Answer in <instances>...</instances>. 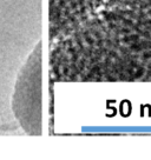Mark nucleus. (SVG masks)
I'll use <instances>...</instances> for the list:
<instances>
[{"mask_svg": "<svg viewBox=\"0 0 151 160\" xmlns=\"http://www.w3.org/2000/svg\"><path fill=\"white\" fill-rule=\"evenodd\" d=\"M50 75L55 82L151 81V15L101 7L51 44Z\"/></svg>", "mask_w": 151, "mask_h": 160, "instance_id": "nucleus-1", "label": "nucleus"}, {"mask_svg": "<svg viewBox=\"0 0 151 160\" xmlns=\"http://www.w3.org/2000/svg\"><path fill=\"white\" fill-rule=\"evenodd\" d=\"M102 7L128 8L151 15V0H104Z\"/></svg>", "mask_w": 151, "mask_h": 160, "instance_id": "nucleus-4", "label": "nucleus"}, {"mask_svg": "<svg viewBox=\"0 0 151 160\" xmlns=\"http://www.w3.org/2000/svg\"><path fill=\"white\" fill-rule=\"evenodd\" d=\"M41 44L35 46L18 77L13 111L21 127L32 135L41 134Z\"/></svg>", "mask_w": 151, "mask_h": 160, "instance_id": "nucleus-2", "label": "nucleus"}, {"mask_svg": "<svg viewBox=\"0 0 151 160\" xmlns=\"http://www.w3.org/2000/svg\"><path fill=\"white\" fill-rule=\"evenodd\" d=\"M104 0H49V38L53 44L99 10Z\"/></svg>", "mask_w": 151, "mask_h": 160, "instance_id": "nucleus-3", "label": "nucleus"}]
</instances>
